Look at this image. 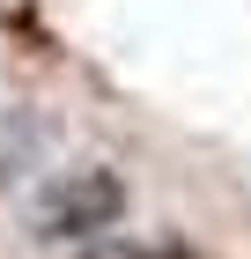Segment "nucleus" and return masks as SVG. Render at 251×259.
<instances>
[{
    "label": "nucleus",
    "mask_w": 251,
    "mask_h": 259,
    "mask_svg": "<svg viewBox=\"0 0 251 259\" xmlns=\"http://www.w3.org/2000/svg\"><path fill=\"white\" fill-rule=\"evenodd\" d=\"M126 207H133V185L111 163H74L37 193L30 222H37V244H96L126 222Z\"/></svg>",
    "instance_id": "1"
},
{
    "label": "nucleus",
    "mask_w": 251,
    "mask_h": 259,
    "mask_svg": "<svg viewBox=\"0 0 251 259\" xmlns=\"http://www.w3.org/2000/svg\"><path fill=\"white\" fill-rule=\"evenodd\" d=\"M126 259H199L185 237H163V244H140V252H126Z\"/></svg>",
    "instance_id": "2"
}]
</instances>
